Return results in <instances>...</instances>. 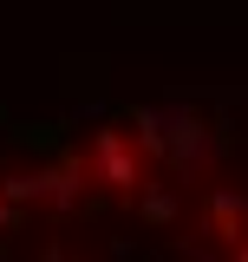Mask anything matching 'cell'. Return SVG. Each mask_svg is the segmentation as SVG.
Wrapping results in <instances>:
<instances>
[{
	"label": "cell",
	"instance_id": "obj_1",
	"mask_svg": "<svg viewBox=\"0 0 248 262\" xmlns=\"http://www.w3.org/2000/svg\"><path fill=\"white\" fill-rule=\"evenodd\" d=\"M98 164H105L111 190H131V184H137V164H131V151L118 144V131H98Z\"/></svg>",
	"mask_w": 248,
	"mask_h": 262
}]
</instances>
